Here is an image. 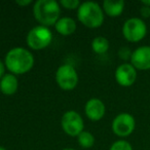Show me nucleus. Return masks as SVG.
<instances>
[{
	"mask_svg": "<svg viewBox=\"0 0 150 150\" xmlns=\"http://www.w3.org/2000/svg\"><path fill=\"white\" fill-rule=\"evenodd\" d=\"M34 58L28 50L23 47H15L7 52L5 57V65L11 72L15 74H23L33 67Z\"/></svg>",
	"mask_w": 150,
	"mask_h": 150,
	"instance_id": "nucleus-1",
	"label": "nucleus"
},
{
	"mask_svg": "<svg viewBox=\"0 0 150 150\" xmlns=\"http://www.w3.org/2000/svg\"><path fill=\"white\" fill-rule=\"evenodd\" d=\"M35 19L42 26H50L58 22L61 9L59 3L54 0H38L34 4Z\"/></svg>",
	"mask_w": 150,
	"mask_h": 150,
	"instance_id": "nucleus-2",
	"label": "nucleus"
},
{
	"mask_svg": "<svg viewBox=\"0 0 150 150\" xmlns=\"http://www.w3.org/2000/svg\"><path fill=\"white\" fill-rule=\"evenodd\" d=\"M77 17L84 26L90 28H98L104 22V13L102 8L98 3L93 1H86L79 5Z\"/></svg>",
	"mask_w": 150,
	"mask_h": 150,
	"instance_id": "nucleus-3",
	"label": "nucleus"
},
{
	"mask_svg": "<svg viewBox=\"0 0 150 150\" xmlns=\"http://www.w3.org/2000/svg\"><path fill=\"white\" fill-rule=\"evenodd\" d=\"M147 33V26L143 19L131 18L123 24L122 34L127 40L131 42H138L142 40Z\"/></svg>",
	"mask_w": 150,
	"mask_h": 150,
	"instance_id": "nucleus-4",
	"label": "nucleus"
},
{
	"mask_svg": "<svg viewBox=\"0 0 150 150\" xmlns=\"http://www.w3.org/2000/svg\"><path fill=\"white\" fill-rule=\"evenodd\" d=\"M52 31L45 26H36L31 29L27 36V43L32 50H42L52 42Z\"/></svg>",
	"mask_w": 150,
	"mask_h": 150,
	"instance_id": "nucleus-5",
	"label": "nucleus"
},
{
	"mask_svg": "<svg viewBox=\"0 0 150 150\" xmlns=\"http://www.w3.org/2000/svg\"><path fill=\"white\" fill-rule=\"evenodd\" d=\"M56 80L63 90H72L78 82L77 72L71 65H62L57 70Z\"/></svg>",
	"mask_w": 150,
	"mask_h": 150,
	"instance_id": "nucleus-6",
	"label": "nucleus"
},
{
	"mask_svg": "<svg viewBox=\"0 0 150 150\" xmlns=\"http://www.w3.org/2000/svg\"><path fill=\"white\" fill-rule=\"evenodd\" d=\"M136 127L135 118L129 113H120L112 121V131L119 137H127L134 132Z\"/></svg>",
	"mask_w": 150,
	"mask_h": 150,
	"instance_id": "nucleus-7",
	"label": "nucleus"
},
{
	"mask_svg": "<svg viewBox=\"0 0 150 150\" xmlns=\"http://www.w3.org/2000/svg\"><path fill=\"white\" fill-rule=\"evenodd\" d=\"M62 127L70 136H78L83 129V120L75 111H68L62 117Z\"/></svg>",
	"mask_w": 150,
	"mask_h": 150,
	"instance_id": "nucleus-8",
	"label": "nucleus"
},
{
	"mask_svg": "<svg viewBox=\"0 0 150 150\" xmlns=\"http://www.w3.org/2000/svg\"><path fill=\"white\" fill-rule=\"evenodd\" d=\"M115 79L122 86H131L137 79V71L132 64L125 63L117 67L115 71Z\"/></svg>",
	"mask_w": 150,
	"mask_h": 150,
	"instance_id": "nucleus-9",
	"label": "nucleus"
},
{
	"mask_svg": "<svg viewBox=\"0 0 150 150\" xmlns=\"http://www.w3.org/2000/svg\"><path fill=\"white\" fill-rule=\"evenodd\" d=\"M131 64L139 70L150 69V46L143 45L136 48L131 57Z\"/></svg>",
	"mask_w": 150,
	"mask_h": 150,
	"instance_id": "nucleus-10",
	"label": "nucleus"
},
{
	"mask_svg": "<svg viewBox=\"0 0 150 150\" xmlns=\"http://www.w3.org/2000/svg\"><path fill=\"white\" fill-rule=\"evenodd\" d=\"M86 113L92 120H99L105 114V105L101 100L93 98L86 105Z\"/></svg>",
	"mask_w": 150,
	"mask_h": 150,
	"instance_id": "nucleus-11",
	"label": "nucleus"
},
{
	"mask_svg": "<svg viewBox=\"0 0 150 150\" xmlns=\"http://www.w3.org/2000/svg\"><path fill=\"white\" fill-rule=\"evenodd\" d=\"M18 90V79L13 74H5L0 81V91L4 95H13Z\"/></svg>",
	"mask_w": 150,
	"mask_h": 150,
	"instance_id": "nucleus-12",
	"label": "nucleus"
},
{
	"mask_svg": "<svg viewBox=\"0 0 150 150\" xmlns=\"http://www.w3.org/2000/svg\"><path fill=\"white\" fill-rule=\"evenodd\" d=\"M123 8H125L123 0H118V1L105 0L103 2V9L110 17H118L123 11Z\"/></svg>",
	"mask_w": 150,
	"mask_h": 150,
	"instance_id": "nucleus-13",
	"label": "nucleus"
},
{
	"mask_svg": "<svg viewBox=\"0 0 150 150\" xmlns=\"http://www.w3.org/2000/svg\"><path fill=\"white\" fill-rule=\"evenodd\" d=\"M56 29L62 35H70L76 29V23L71 18H62L56 23Z\"/></svg>",
	"mask_w": 150,
	"mask_h": 150,
	"instance_id": "nucleus-14",
	"label": "nucleus"
},
{
	"mask_svg": "<svg viewBox=\"0 0 150 150\" xmlns=\"http://www.w3.org/2000/svg\"><path fill=\"white\" fill-rule=\"evenodd\" d=\"M92 47L94 52H97V54H105L109 48V41L105 37L99 36V37H96L93 40Z\"/></svg>",
	"mask_w": 150,
	"mask_h": 150,
	"instance_id": "nucleus-15",
	"label": "nucleus"
},
{
	"mask_svg": "<svg viewBox=\"0 0 150 150\" xmlns=\"http://www.w3.org/2000/svg\"><path fill=\"white\" fill-rule=\"evenodd\" d=\"M78 143L80 146H82L83 148H90L94 145L95 143V138L88 132H81L78 135Z\"/></svg>",
	"mask_w": 150,
	"mask_h": 150,
	"instance_id": "nucleus-16",
	"label": "nucleus"
},
{
	"mask_svg": "<svg viewBox=\"0 0 150 150\" xmlns=\"http://www.w3.org/2000/svg\"><path fill=\"white\" fill-rule=\"evenodd\" d=\"M110 150H133L132 145L125 140H119L111 145Z\"/></svg>",
	"mask_w": 150,
	"mask_h": 150,
	"instance_id": "nucleus-17",
	"label": "nucleus"
},
{
	"mask_svg": "<svg viewBox=\"0 0 150 150\" xmlns=\"http://www.w3.org/2000/svg\"><path fill=\"white\" fill-rule=\"evenodd\" d=\"M61 4L68 9H74L79 6V1L78 0H61Z\"/></svg>",
	"mask_w": 150,
	"mask_h": 150,
	"instance_id": "nucleus-18",
	"label": "nucleus"
},
{
	"mask_svg": "<svg viewBox=\"0 0 150 150\" xmlns=\"http://www.w3.org/2000/svg\"><path fill=\"white\" fill-rule=\"evenodd\" d=\"M132 54H133V52H131L129 47H121L118 52L119 57L122 60H129V59H131Z\"/></svg>",
	"mask_w": 150,
	"mask_h": 150,
	"instance_id": "nucleus-19",
	"label": "nucleus"
},
{
	"mask_svg": "<svg viewBox=\"0 0 150 150\" xmlns=\"http://www.w3.org/2000/svg\"><path fill=\"white\" fill-rule=\"evenodd\" d=\"M140 15H141V17L144 18V19L149 18L150 17V7L143 5V6L140 8Z\"/></svg>",
	"mask_w": 150,
	"mask_h": 150,
	"instance_id": "nucleus-20",
	"label": "nucleus"
},
{
	"mask_svg": "<svg viewBox=\"0 0 150 150\" xmlns=\"http://www.w3.org/2000/svg\"><path fill=\"white\" fill-rule=\"evenodd\" d=\"M16 2L18 3L19 5H22V6H25V5H28V4H30L31 3V0H17Z\"/></svg>",
	"mask_w": 150,
	"mask_h": 150,
	"instance_id": "nucleus-21",
	"label": "nucleus"
},
{
	"mask_svg": "<svg viewBox=\"0 0 150 150\" xmlns=\"http://www.w3.org/2000/svg\"><path fill=\"white\" fill-rule=\"evenodd\" d=\"M4 70H5V68H4V64H3L1 61H0V78L2 77V76H4Z\"/></svg>",
	"mask_w": 150,
	"mask_h": 150,
	"instance_id": "nucleus-22",
	"label": "nucleus"
},
{
	"mask_svg": "<svg viewBox=\"0 0 150 150\" xmlns=\"http://www.w3.org/2000/svg\"><path fill=\"white\" fill-rule=\"evenodd\" d=\"M141 3L145 6H149L150 7V0H142Z\"/></svg>",
	"mask_w": 150,
	"mask_h": 150,
	"instance_id": "nucleus-23",
	"label": "nucleus"
},
{
	"mask_svg": "<svg viewBox=\"0 0 150 150\" xmlns=\"http://www.w3.org/2000/svg\"><path fill=\"white\" fill-rule=\"evenodd\" d=\"M0 150H6V149H5V148H3V147H1V146H0Z\"/></svg>",
	"mask_w": 150,
	"mask_h": 150,
	"instance_id": "nucleus-24",
	"label": "nucleus"
},
{
	"mask_svg": "<svg viewBox=\"0 0 150 150\" xmlns=\"http://www.w3.org/2000/svg\"><path fill=\"white\" fill-rule=\"evenodd\" d=\"M64 150H74V149H71V148H66V149H64Z\"/></svg>",
	"mask_w": 150,
	"mask_h": 150,
	"instance_id": "nucleus-25",
	"label": "nucleus"
},
{
	"mask_svg": "<svg viewBox=\"0 0 150 150\" xmlns=\"http://www.w3.org/2000/svg\"><path fill=\"white\" fill-rule=\"evenodd\" d=\"M0 92H1V91H0Z\"/></svg>",
	"mask_w": 150,
	"mask_h": 150,
	"instance_id": "nucleus-26",
	"label": "nucleus"
}]
</instances>
